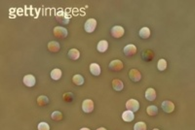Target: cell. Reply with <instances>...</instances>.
<instances>
[{"instance_id":"obj_1","label":"cell","mask_w":195,"mask_h":130,"mask_svg":"<svg viewBox=\"0 0 195 130\" xmlns=\"http://www.w3.org/2000/svg\"><path fill=\"white\" fill-rule=\"evenodd\" d=\"M96 26H97V20L95 19H89L87 20V21L85 23V25H84V28L86 30V32L88 33H92L95 31V29H96Z\"/></svg>"},{"instance_id":"obj_2","label":"cell","mask_w":195,"mask_h":130,"mask_svg":"<svg viewBox=\"0 0 195 130\" xmlns=\"http://www.w3.org/2000/svg\"><path fill=\"white\" fill-rule=\"evenodd\" d=\"M126 108L131 112H137L140 109V103L136 99H129L126 103Z\"/></svg>"},{"instance_id":"obj_3","label":"cell","mask_w":195,"mask_h":130,"mask_svg":"<svg viewBox=\"0 0 195 130\" xmlns=\"http://www.w3.org/2000/svg\"><path fill=\"white\" fill-rule=\"evenodd\" d=\"M67 30L62 26H56L54 28V35L58 38H66L67 36Z\"/></svg>"},{"instance_id":"obj_4","label":"cell","mask_w":195,"mask_h":130,"mask_svg":"<svg viewBox=\"0 0 195 130\" xmlns=\"http://www.w3.org/2000/svg\"><path fill=\"white\" fill-rule=\"evenodd\" d=\"M111 35L114 38H121L124 35V28L119 25H115L111 28Z\"/></svg>"},{"instance_id":"obj_5","label":"cell","mask_w":195,"mask_h":130,"mask_svg":"<svg viewBox=\"0 0 195 130\" xmlns=\"http://www.w3.org/2000/svg\"><path fill=\"white\" fill-rule=\"evenodd\" d=\"M82 110L85 113H91L94 110V102L91 99H86L82 103Z\"/></svg>"},{"instance_id":"obj_6","label":"cell","mask_w":195,"mask_h":130,"mask_svg":"<svg viewBox=\"0 0 195 130\" xmlns=\"http://www.w3.org/2000/svg\"><path fill=\"white\" fill-rule=\"evenodd\" d=\"M109 68L110 70H113V71H121L123 69V63L119 59L112 60L109 63Z\"/></svg>"},{"instance_id":"obj_7","label":"cell","mask_w":195,"mask_h":130,"mask_svg":"<svg viewBox=\"0 0 195 130\" xmlns=\"http://www.w3.org/2000/svg\"><path fill=\"white\" fill-rule=\"evenodd\" d=\"M24 84L28 86V88H31V86L35 85L36 84V80H35V77L31 74H28V75H25L24 78Z\"/></svg>"},{"instance_id":"obj_8","label":"cell","mask_w":195,"mask_h":130,"mask_svg":"<svg viewBox=\"0 0 195 130\" xmlns=\"http://www.w3.org/2000/svg\"><path fill=\"white\" fill-rule=\"evenodd\" d=\"M161 107H162V110L165 112V113H167V114H170V113H172L173 111L175 110L174 103L171 102V101H168V100L167 101H164L162 103Z\"/></svg>"},{"instance_id":"obj_9","label":"cell","mask_w":195,"mask_h":130,"mask_svg":"<svg viewBox=\"0 0 195 130\" xmlns=\"http://www.w3.org/2000/svg\"><path fill=\"white\" fill-rule=\"evenodd\" d=\"M137 53V47L133 44H129L124 48V54L127 56L134 55Z\"/></svg>"},{"instance_id":"obj_10","label":"cell","mask_w":195,"mask_h":130,"mask_svg":"<svg viewBox=\"0 0 195 130\" xmlns=\"http://www.w3.org/2000/svg\"><path fill=\"white\" fill-rule=\"evenodd\" d=\"M129 77L133 82H138L141 79V73L138 72L137 69H132L129 73Z\"/></svg>"},{"instance_id":"obj_11","label":"cell","mask_w":195,"mask_h":130,"mask_svg":"<svg viewBox=\"0 0 195 130\" xmlns=\"http://www.w3.org/2000/svg\"><path fill=\"white\" fill-rule=\"evenodd\" d=\"M60 49V46L58 42H56V41H51L48 43V50L50 51H52V53H57V51H59Z\"/></svg>"},{"instance_id":"obj_12","label":"cell","mask_w":195,"mask_h":130,"mask_svg":"<svg viewBox=\"0 0 195 130\" xmlns=\"http://www.w3.org/2000/svg\"><path fill=\"white\" fill-rule=\"evenodd\" d=\"M135 118V115H134V113L131 112V111H125L123 114H122V119L124 121H127V122H130V121H132Z\"/></svg>"},{"instance_id":"obj_13","label":"cell","mask_w":195,"mask_h":130,"mask_svg":"<svg viewBox=\"0 0 195 130\" xmlns=\"http://www.w3.org/2000/svg\"><path fill=\"white\" fill-rule=\"evenodd\" d=\"M145 98L147 99L148 101H153L155 100L156 98V92L153 88H147L146 91H145Z\"/></svg>"},{"instance_id":"obj_14","label":"cell","mask_w":195,"mask_h":130,"mask_svg":"<svg viewBox=\"0 0 195 130\" xmlns=\"http://www.w3.org/2000/svg\"><path fill=\"white\" fill-rule=\"evenodd\" d=\"M90 72L94 76H99L101 74V67H99V65L97 63H92L90 65Z\"/></svg>"},{"instance_id":"obj_15","label":"cell","mask_w":195,"mask_h":130,"mask_svg":"<svg viewBox=\"0 0 195 130\" xmlns=\"http://www.w3.org/2000/svg\"><path fill=\"white\" fill-rule=\"evenodd\" d=\"M97 49L99 53H105L106 51V50L108 49V43L106 40H102L99 42V44L97 46Z\"/></svg>"},{"instance_id":"obj_16","label":"cell","mask_w":195,"mask_h":130,"mask_svg":"<svg viewBox=\"0 0 195 130\" xmlns=\"http://www.w3.org/2000/svg\"><path fill=\"white\" fill-rule=\"evenodd\" d=\"M112 88H113V89H115L116 91H121L124 88V85L120 80L115 79L112 81Z\"/></svg>"},{"instance_id":"obj_17","label":"cell","mask_w":195,"mask_h":130,"mask_svg":"<svg viewBox=\"0 0 195 130\" xmlns=\"http://www.w3.org/2000/svg\"><path fill=\"white\" fill-rule=\"evenodd\" d=\"M50 75H51V78L53 80L58 81V80L60 79V78H62V71H60L59 68H56V69H54V70L51 71Z\"/></svg>"},{"instance_id":"obj_18","label":"cell","mask_w":195,"mask_h":130,"mask_svg":"<svg viewBox=\"0 0 195 130\" xmlns=\"http://www.w3.org/2000/svg\"><path fill=\"white\" fill-rule=\"evenodd\" d=\"M141 57L144 58L145 60H146V61H150V60L154 57V54H153V51H150V50H146V51H144V53H142Z\"/></svg>"},{"instance_id":"obj_19","label":"cell","mask_w":195,"mask_h":130,"mask_svg":"<svg viewBox=\"0 0 195 130\" xmlns=\"http://www.w3.org/2000/svg\"><path fill=\"white\" fill-rule=\"evenodd\" d=\"M79 56H80V53H79V51L76 50V49H71V50H69L68 51V57L72 59V60H76L79 58Z\"/></svg>"},{"instance_id":"obj_20","label":"cell","mask_w":195,"mask_h":130,"mask_svg":"<svg viewBox=\"0 0 195 130\" xmlns=\"http://www.w3.org/2000/svg\"><path fill=\"white\" fill-rule=\"evenodd\" d=\"M72 82H73V84H75L76 85H82L84 84V78H83V76H81L79 74L74 75L72 78Z\"/></svg>"},{"instance_id":"obj_21","label":"cell","mask_w":195,"mask_h":130,"mask_svg":"<svg viewBox=\"0 0 195 130\" xmlns=\"http://www.w3.org/2000/svg\"><path fill=\"white\" fill-rule=\"evenodd\" d=\"M140 36L141 38L142 39H147L149 36H150V30L148 27H142L141 30H140Z\"/></svg>"},{"instance_id":"obj_22","label":"cell","mask_w":195,"mask_h":130,"mask_svg":"<svg viewBox=\"0 0 195 130\" xmlns=\"http://www.w3.org/2000/svg\"><path fill=\"white\" fill-rule=\"evenodd\" d=\"M49 103V99L47 96H44V95H41L37 98V104L39 106H45Z\"/></svg>"},{"instance_id":"obj_23","label":"cell","mask_w":195,"mask_h":130,"mask_svg":"<svg viewBox=\"0 0 195 130\" xmlns=\"http://www.w3.org/2000/svg\"><path fill=\"white\" fill-rule=\"evenodd\" d=\"M146 112H147V114H148L149 116H156V115H157V113H158V109H157V107H156V106L151 105V106L147 107Z\"/></svg>"},{"instance_id":"obj_24","label":"cell","mask_w":195,"mask_h":130,"mask_svg":"<svg viewBox=\"0 0 195 130\" xmlns=\"http://www.w3.org/2000/svg\"><path fill=\"white\" fill-rule=\"evenodd\" d=\"M157 68L159 71H164L167 68V61L164 58H161L157 63Z\"/></svg>"},{"instance_id":"obj_25","label":"cell","mask_w":195,"mask_h":130,"mask_svg":"<svg viewBox=\"0 0 195 130\" xmlns=\"http://www.w3.org/2000/svg\"><path fill=\"white\" fill-rule=\"evenodd\" d=\"M134 130H146V124L144 121H138L134 126Z\"/></svg>"},{"instance_id":"obj_26","label":"cell","mask_w":195,"mask_h":130,"mask_svg":"<svg viewBox=\"0 0 195 130\" xmlns=\"http://www.w3.org/2000/svg\"><path fill=\"white\" fill-rule=\"evenodd\" d=\"M51 116H52V119H53L54 120L59 121V120H60L63 119V114L60 112H59V111H55V112H53V114L51 115Z\"/></svg>"},{"instance_id":"obj_27","label":"cell","mask_w":195,"mask_h":130,"mask_svg":"<svg viewBox=\"0 0 195 130\" xmlns=\"http://www.w3.org/2000/svg\"><path fill=\"white\" fill-rule=\"evenodd\" d=\"M38 130H50V126L49 124L47 122H44V121H42L38 124Z\"/></svg>"},{"instance_id":"obj_28","label":"cell","mask_w":195,"mask_h":130,"mask_svg":"<svg viewBox=\"0 0 195 130\" xmlns=\"http://www.w3.org/2000/svg\"><path fill=\"white\" fill-rule=\"evenodd\" d=\"M63 98H64V101H67V102H72L73 99H74V96H73L72 93L67 92V93H66V94H63Z\"/></svg>"},{"instance_id":"obj_29","label":"cell","mask_w":195,"mask_h":130,"mask_svg":"<svg viewBox=\"0 0 195 130\" xmlns=\"http://www.w3.org/2000/svg\"><path fill=\"white\" fill-rule=\"evenodd\" d=\"M97 130H106V129L105 127H99V128H98Z\"/></svg>"},{"instance_id":"obj_30","label":"cell","mask_w":195,"mask_h":130,"mask_svg":"<svg viewBox=\"0 0 195 130\" xmlns=\"http://www.w3.org/2000/svg\"><path fill=\"white\" fill-rule=\"evenodd\" d=\"M80 130H90L89 128H86V127H84V128H81Z\"/></svg>"},{"instance_id":"obj_31","label":"cell","mask_w":195,"mask_h":130,"mask_svg":"<svg viewBox=\"0 0 195 130\" xmlns=\"http://www.w3.org/2000/svg\"><path fill=\"white\" fill-rule=\"evenodd\" d=\"M153 130H159V129H158V128H154Z\"/></svg>"}]
</instances>
